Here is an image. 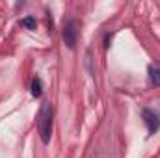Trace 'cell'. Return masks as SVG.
Listing matches in <instances>:
<instances>
[{"label":"cell","instance_id":"6da1fadb","mask_svg":"<svg viewBox=\"0 0 160 158\" xmlns=\"http://www.w3.org/2000/svg\"><path fill=\"white\" fill-rule=\"evenodd\" d=\"M38 132L39 138L45 145L50 143L52 138V104L50 102H43L38 114Z\"/></svg>","mask_w":160,"mask_h":158},{"label":"cell","instance_id":"7a4b0ae2","mask_svg":"<svg viewBox=\"0 0 160 158\" xmlns=\"http://www.w3.org/2000/svg\"><path fill=\"white\" fill-rule=\"evenodd\" d=\"M63 41L69 48H75L77 47V41H78V26H77V21H67L65 26H63Z\"/></svg>","mask_w":160,"mask_h":158},{"label":"cell","instance_id":"3957f363","mask_svg":"<svg viewBox=\"0 0 160 158\" xmlns=\"http://www.w3.org/2000/svg\"><path fill=\"white\" fill-rule=\"evenodd\" d=\"M142 117H143V123H145V126H147L149 134H157V132H158V128H160L158 114H155V112H153V110H149V108H143Z\"/></svg>","mask_w":160,"mask_h":158},{"label":"cell","instance_id":"277c9868","mask_svg":"<svg viewBox=\"0 0 160 158\" xmlns=\"http://www.w3.org/2000/svg\"><path fill=\"white\" fill-rule=\"evenodd\" d=\"M30 95L34 97V99H39L41 95H43V80L39 77H34L32 78V84H30Z\"/></svg>","mask_w":160,"mask_h":158},{"label":"cell","instance_id":"5b68a950","mask_svg":"<svg viewBox=\"0 0 160 158\" xmlns=\"http://www.w3.org/2000/svg\"><path fill=\"white\" fill-rule=\"evenodd\" d=\"M147 73H149V80H151V84H153V86H160V67L158 65L151 63V65L147 67Z\"/></svg>","mask_w":160,"mask_h":158},{"label":"cell","instance_id":"8992f818","mask_svg":"<svg viewBox=\"0 0 160 158\" xmlns=\"http://www.w3.org/2000/svg\"><path fill=\"white\" fill-rule=\"evenodd\" d=\"M21 26H24V28H28V30H36V26H38V21H36V17L28 15V17H24V19L21 21Z\"/></svg>","mask_w":160,"mask_h":158}]
</instances>
